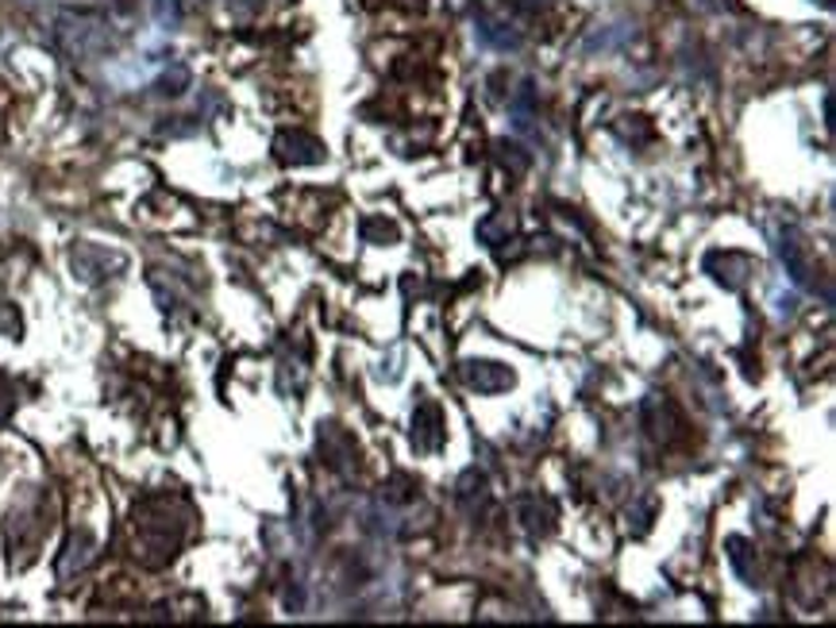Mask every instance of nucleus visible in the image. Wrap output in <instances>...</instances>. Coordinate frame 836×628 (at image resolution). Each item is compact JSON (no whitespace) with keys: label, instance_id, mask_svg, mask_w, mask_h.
I'll list each match as a JSON object with an SVG mask.
<instances>
[{"label":"nucleus","instance_id":"1","mask_svg":"<svg viewBox=\"0 0 836 628\" xmlns=\"http://www.w3.org/2000/svg\"><path fill=\"white\" fill-rule=\"evenodd\" d=\"M274 155L285 166H309V163H325V143L305 131H282L274 139Z\"/></svg>","mask_w":836,"mask_h":628},{"label":"nucleus","instance_id":"2","mask_svg":"<svg viewBox=\"0 0 836 628\" xmlns=\"http://www.w3.org/2000/svg\"><path fill=\"white\" fill-rule=\"evenodd\" d=\"M463 378H467V386L479 393H502L517 382L513 370L502 367V363H463Z\"/></svg>","mask_w":836,"mask_h":628},{"label":"nucleus","instance_id":"3","mask_svg":"<svg viewBox=\"0 0 836 628\" xmlns=\"http://www.w3.org/2000/svg\"><path fill=\"white\" fill-rule=\"evenodd\" d=\"M93 559H97V544H93V536H90V532H73L70 544H66L62 564H58V574H62V579H70V574L85 571Z\"/></svg>","mask_w":836,"mask_h":628},{"label":"nucleus","instance_id":"4","mask_svg":"<svg viewBox=\"0 0 836 628\" xmlns=\"http://www.w3.org/2000/svg\"><path fill=\"white\" fill-rule=\"evenodd\" d=\"M439 408L436 405H421L416 408V420H413V443L416 451H436L439 448Z\"/></svg>","mask_w":836,"mask_h":628},{"label":"nucleus","instance_id":"5","mask_svg":"<svg viewBox=\"0 0 836 628\" xmlns=\"http://www.w3.org/2000/svg\"><path fill=\"white\" fill-rule=\"evenodd\" d=\"M0 332H4V335H20V312L12 309L4 297H0Z\"/></svg>","mask_w":836,"mask_h":628},{"label":"nucleus","instance_id":"6","mask_svg":"<svg viewBox=\"0 0 836 628\" xmlns=\"http://www.w3.org/2000/svg\"><path fill=\"white\" fill-rule=\"evenodd\" d=\"M4 413H9V390L0 386V420H4Z\"/></svg>","mask_w":836,"mask_h":628}]
</instances>
